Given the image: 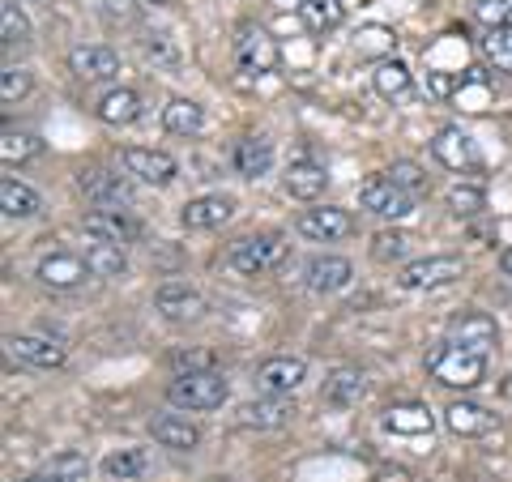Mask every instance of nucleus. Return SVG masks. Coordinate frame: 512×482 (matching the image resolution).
<instances>
[{"instance_id":"27","label":"nucleus","mask_w":512,"mask_h":482,"mask_svg":"<svg viewBox=\"0 0 512 482\" xmlns=\"http://www.w3.org/2000/svg\"><path fill=\"white\" fill-rule=\"evenodd\" d=\"M231 167L244 175V180H261V175H269V167H274V146H269L265 137H244V141H235Z\"/></svg>"},{"instance_id":"34","label":"nucleus","mask_w":512,"mask_h":482,"mask_svg":"<svg viewBox=\"0 0 512 482\" xmlns=\"http://www.w3.org/2000/svg\"><path fill=\"white\" fill-rule=\"evenodd\" d=\"M393 47H397V35L393 26H363L355 35V56L359 60H393Z\"/></svg>"},{"instance_id":"14","label":"nucleus","mask_w":512,"mask_h":482,"mask_svg":"<svg viewBox=\"0 0 512 482\" xmlns=\"http://www.w3.org/2000/svg\"><path fill=\"white\" fill-rule=\"evenodd\" d=\"M355 282V265L346 261V256H312L308 265H303V286L316 295H338L346 286Z\"/></svg>"},{"instance_id":"37","label":"nucleus","mask_w":512,"mask_h":482,"mask_svg":"<svg viewBox=\"0 0 512 482\" xmlns=\"http://www.w3.org/2000/svg\"><path fill=\"white\" fill-rule=\"evenodd\" d=\"M86 265H90L94 278H120V273L128 269V256L116 244H99V239H90L86 244Z\"/></svg>"},{"instance_id":"25","label":"nucleus","mask_w":512,"mask_h":482,"mask_svg":"<svg viewBox=\"0 0 512 482\" xmlns=\"http://www.w3.org/2000/svg\"><path fill=\"white\" fill-rule=\"evenodd\" d=\"M291 414H295V406L286 397H256L248 406H239V423L256 427V431H274V427L291 423Z\"/></svg>"},{"instance_id":"7","label":"nucleus","mask_w":512,"mask_h":482,"mask_svg":"<svg viewBox=\"0 0 512 482\" xmlns=\"http://www.w3.org/2000/svg\"><path fill=\"white\" fill-rule=\"evenodd\" d=\"M466 273V261L461 256H423V261H410L402 269V291H440V286L457 282Z\"/></svg>"},{"instance_id":"1","label":"nucleus","mask_w":512,"mask_h":482,"mask_svg":"<svg viewBox=\"0 0 512 482\" xmlns=\"http://www.w3.org/2000/svg\"><path fill=\"white\" fill-rule=\"evenodd\" d=\"M427 376L444 389H478L487 380V355H474L457 342H436L427 350Z\"/></svg>"},{"instance_id":"43","label":"nucleus","mask_w":512,"mask_h":482,"mask_svg":"<svg viewBox=\"0 0 512 482\" xmlns=\"http://www.w3.org/2000/svg\"><path fill=\"white\" fill-rule=\"evenodd\" d=\"M474 18L487 30H512V0H478Z\"/></svg>"},{"instance_id":"29","label":"nucleus","mask_w":512,"mask_h":482,"mask_svg":"<svg viewBox=\"0 0 512 482\" xmlns=\"http://www.w3.org/2000/svg\"><path fill=\"white\" fill-rule=\"evenodd\" d=\"M99 120L111 124V128H128V124H137L141 120V94L137 90H128V86H116V90H107L103 99H99Z\"/></svg>"},{"instance_id":"15","label":"nucleus","mask_w":512,"mask_h":482,"mask_svg":"<svg viewBox=\"0 0 512 482\" xmlns=\"http://www.w3.org/2000/svg\"><path fill=\"white\" fill-rule=\"evenodd\" d=\"M69 69L82 82H111V77H120V52L103 43H82L69 52Z\"/></svg>"},{"instance_id":"41","label":"nucleus","mask_w":512,"mask_h":482,"mask_svg":"<svg viewBox=\"0 0 512 482\" xmlns=\"http://www.w3.org/2000/svg\"><path fill=\"white\" fill-rule=\"evenodd\" d=\"M478 47H483V56L495 64V69L512 73V30H487Z\"/></svg>"},{"instance_id":"35","label":"nucleus","mask_w":512,"mask_h":482,"mask_svg":"<svg viewBox=\"0 0 512 482\" xmlns=\"http://www.w3.org/2000/svg\"><path fill=\"white\" fill-rule=\"evenodd\" d=\"M86 478H90V465L82 453H56L30 482H86Z\"/></svg>"},{"instance_id":"24","label":"nucleus","mask_w":512,"mask_h":482,"mask_svg":"<svg viewBox=\"0 0 512 482\" xmlns=\"http://www.w3.org/2000/svg\"><path fill=\"white\" fill-rule=\"evenodd\" d=\"M367 397V376L359 372V367H333L329 380H325V401L333 410H350L359 406V401Z\"/></svg>"},{"instance_id":"10","label":"nucleus","mask_w":512,"mask_h":482,"mask_svg":"<svg viewBox=\"0 0 512 482\" xmlns=\"http://www.w3.org/2000/svg\"><path fill=\"white\" fill-rule=\"evenodd\" d=\"M303 380H308V363L299 355H278V359H265L256 367V389H261V397H291Z\"/></svg>"},{"instance_id":"8","label":"nucleus","mask_w":512,"mask_h":482,"mask_svg":"<svg viewBox=\"0 0 512 482\" xmlns=\"http://www.w3.org/2000/svg\"><path fill=\"white\" fill-rule=\"evenodd\" d=\"M235 60L244 64L248 73H274L278 69V60H282V47L278 39L269 35L265 26H239V35H235Z\"/></svg>"},{"instance_id":"4","label":"nucleus","mask_w":512,"mask_h":482,"mask_svg":"<svg viewBox=\"0 0 512 482\" xmlns=\"http://www.w3.org/2000/svg\"><path fill=\"white\" fill-rule=\"evenodd\" d=\"M359 205L367 214H376L384 222H402L414 214V197L406 188H397L389 175H367V180L359 184Z\"/></svg>"},{"instance_id":"28","label":"nucleus","mask_w":512,"mask_h":482,"mask_svg":"<svg viewBox=\"0 0 512 482\" xmlns=\"http://www.w3.org/2000/svg\"><path fill=\"white\" fill-rule=\"evenodd\" d=\"M372 86H376L380 99H389V103H406L410 94H414V73H410L397 56H393V60H380L376 69H372Z\"/></svg>"},{"instance_id":"2","label":"nucleus","mask_w":512,"mask_h":482,"mask_svg":"<svg viewBox=\"0 0 512 482\" xmlns=\"http://www.w3.org/2000/svg\"><path fill=\"white\" fill-rule=\"evenodd\" d=\"M231 397V384L214 367H188L167 384V401L175 410H218Z\"/></svg>"},{"instance_id":"5","label":"nucleus","mask_w":512,"mask_h":482,"mask_svg":"<svg viewBox=\"0 0 512 482\" xmlns=\"http://www.w3.org/2000/svg\"><path fill=\"white\" fill-rule=\"evenodd\" d=\"M444 342H457V346L474 350V355H491V350L500 346V325H495V316L466 308V312H457L453 320H448Z\"/></svg>"},{"instance_id":"18","label":"nucleus","mask_w":512,"mask_h":482,"mask_svg":"<svg viewBox=\"0 0 512 482\" xmlns=\"http://www.w3.org/2000/svg\"><path fill=\"white\" fill-rule=\"evenodd\" d=\"M180 218H184L188 231H214L222 222L235 218V197H227V192H205V197H192L184 205Z\"/></svg>"},{"instance_id":"16","label":"nucleus","mask_w":512,"mask_h":482,"mask_svg":"<svg viewBox=\"0 0 512 482\" xmlns=\"http://www.w3.org/2000/svg\"><path fill=\"white\" fill-rule=\"evenodd\" d=\"M9 355L30 363V367H60L69 359V346H64L60 337H47V333H13Z\"/></svg>"},{"instance_id":"11","label":"nucleus","mask_w":512,"mask_h":482,"mask_svg":"<svg viewBox=\"0 0 512 482\" xmlns=\"http://www.w3.org/2000/svg\"><path fill=\"white\" fill-rule=\"evenodd\" d=\"M295 231L303 239H312V244H338V239H346L350 231H355V218H350L346 210H338V205H316V210H303Z\"/></svg>"},{"instance_id":"40","label":"nucleus","mask_w":512,"mask_h":482,"mask_svg":"<svg viewBox=\"0 0 512 482\" xmlns=\"http://www.w3.org/2000/svg\"><path fill=\"white\" fill-rule=\"evenodd\" d=\"M30 90H35V73L22 69V64H9V69L0 73V99L5 103H22Z\"/></svg>"},{"instance_id":"9","label":"nucleus","mask_w":512,"mask_h":482,"mask_svg":"<svg viewBox=\"0 0 512 482\" xmlns=\"http://www.w3.org/2000/svg\"><path fill=\"white\" fill-rule=\"evenodd\" d=\"M431 158H436L440 167H448V171H474V167H483V154H478L474 137L461 133L457 124H448V128H440V133L431 137Z\"/></svg>"},{"instance_id":"46","label":"nucleus","mask_w":512,"mask_h":482,"mask_svg":"<svg viewBox=\"0 0 512 482\" xmlns=\"http://www.w3.org/2000/svg\"><path fill=\"white\" fill-rule=\"evenodd\" d=\"M500 269H504L508 278H512V248H504V256H500Z\"/></svg>"},{"instance_id":"3","label":"nucleus","mask_w":512,"mask_h":482,"mask_svg":"<svg viewBox=\"0 0 512 482\" xmlns=\"http://www.w3.org/2000/svg\"><path fill=\"white\" fill-rule=\"evenodd\" d=\"M282 256H286V239L278 231H256L227 248V265L252 278V273H269L274 265H282Z\"/></svg>"},{"instance_id":"38","label":"nucleus","mask_w":512,"mask_h":482,"mask_svg":"<svg viewBox=\"0 0 512 482\" xmlns=\"http://www.w3.org/2000/svg\"><path fill=\"white\" fill-rule=\"evenodd\" d=\"M39 150H43V141L35 133H18V128L0 133V158H5V163H26V158H35Z\"/></svg>"},{"instance_id":"45","label":"nucleus","mask_w":512,"mask_h":482,"mask_svg":"<svg viewBox=\"0 0 512 482\" xmlns=\"http://www.w3.org/2000/svg\"><path fill=\"white\" fill-rule=\"evenodd\" d=\"M141 52H146L154 64H180V52H175L171 35H163V30H158V35H146V39H141Z\"/></svg>"},{"instance_id":"36","label":"nucleus","mask_w":512,"mask_h":482,"mask_svg":"<svg viewBox=\"0 0 512 482\" xmlns=\"http://www.w3.org/2000/svg\"><path fill=\"white\" fill-rule=\"evenodd\" d=\"M30 18H26V9L18 5V0H0V43L5 47H26L30 43Z\"/></svg>"},{"instance_id":"22","label":"nucleus","mask_w":512,"mask_h":482,"mask_svg":"<svg viewBox=\"0 0 512 482\" xmlns=\"http://www.w3.org/2000/svg\"><path fill=\"white\" fill-rule=\"evenodd\" d=\"M150 436L171 453H192L201 444V427L188 423L184 414H158V419H150Z\"/></svg>"},{"instance_id":"32","label":"nucleus","mask_w":512,"mask_h":482,"mask_svg":"<svg viewBox=\"0 0 512 482\" xmlns=\"http://www.w3.org/2000/svg\"><path fill=\"white\" fill-rule=\"evenodd\" d=\"M299 22L312 30V35H333L346 22V5L342 0H299Z\"/></svg>"},{"instance_id":"33","label":"nucleus","mask_w":512,"mask_h":482,"mask_svg":"<svg viewBox=\"0 0 512 482\" xmlns=\"http://www.w3.org/2000/svg\"><path fill=\"white\" fill-rule=\"evenodd\" d=\"M163 128L171 137H197L201 128H205V111L201 103H192V99H171L163 107Z\"/></svg>"},{"instance_id":"20","label":"nucleus","mask_w":512,"mask_h":482,"mask_svg":"<svg viewBox=\"0 0 512 482\" xmlns=\"http://www.w3.org/2000/svg\"><path fill=\"white\" fill-rule=\"evenodd\" d=\"M380 427L389 431V436H431V431H436V414L419 406V401H402V406L384 410Z\"/></svg>"},{"instance_id":"31","label":"nucleus","mask_w":512,"mask_h":482,"mask_svg":"<svg viewBox=\"0 0 512 482\" xmlns=\"http://www.w3.org/2000/svg\"><path fill=\"white\" fill-rule=\"evenodd\" d=\"M0 210H5V218H35L43 210V197L18 175H5L0 180Z\"/></svg>"},{"instance_id":"17","label":"nucleus","mask_w":512,"mask_h":482,"mask_svg":"<svg viewBox=\"0 0 512 482\" xmlns=\"http://www.w3.org/2000/svg\"><path fill=\"white\" fill-rule=\"evenodd\" d=\"M444 427L461 440H483L491 431H500V419H495L487 406H478V401H453V406L444 410Z\"/></svg>"},{"instance_id":"12","label":"nucleus","mask_w":512,"mask_h":482,"mask_svg":"<svg viewBox=\"0 0 512 482\" xmlns=\"http://www.w3.org/2000/svg\"><path fill=\"white\" fill-rule=\"evenodd\" d=\"M120 163H124L128 175H137L141 184H154V188H163V184H171L175 175H180V163H175L171 154H163V150H146V146H128V150H120Z\"/></svg>"},{"instance_id":"39","label":"nucleus","mask_w":512,"mask_h":482,"mask_svg":"<svg viewBox=\"0 0 512 482\" xmlns=\"http://www.w3.org/2000/svg\"><path fill=\"white\" fill-rule=\"evenodd\" d=\"M448 210H453V218H474L487 210V192L474 188V184H453L448 188Z\"/></svg>"},{"instance_id":"19","label":"nucleus","mask_w":512,"mask_h":482,"mask_svg":"<svg viewBox=\"0 0 512 482\" xmlns=\"http://www.w3.org/2000/svg\"><path fill=\"white\" fill-rule=\"evenodd\" d=\"M154 312L167 320H197L205 312V299L197 286H188V282H163L154 291Z\"/></svg>"},{"instance_id":"6","label":"nucleus","mask_w":512,"mask_h":482,"mask_svg":"<svg viewBox=\"0 0 512 482\" xmlns=\"http://www.w3.org/2000/svg\"><path fill=\"white\" fill-rule=\"evenodd\" d=\"M82 192H86V201L94 205V210H133V201H137V192L133 184H128V175H116V171H103V167H94L86 171L82 180Z\"/></svg>"},{"instance_id":"44","label":"nucleus","mask_w":512,"mask_h":482,"mask_svg":"<svg viewBox=\"0 0 512 482\" xmlns=\"http://www.w3.org/2000/svg\"><path fill=\"white\" fill-rule=\"evenodd\" d=\"M406 248H410V239L402 235V231H380L376 239H372V256L380 265H393V261H402L406 256Z\"/></svg>"},{"instance_id":"30","label":"nucleus","mask_w":512,"mask_h":482,"mask_svg":"<svg viewBox=\"0 0 512 482\" xmlns=\"http://www.w3.org/2000/svg\"><path fill=\"white\" fill-rule=\"evenodd\" d=\"M99 470H103L107 482H137V478L150 474V453H146V448H133V444H128V448H116V453H107Z\"/></svg>"},{"instance_id":"26","label":"nucleus","mask_w":512,"mask_h":482,"mask_svg":"<svg viewBox=\"0 0 512 482\" xmlns=\"http://www.w3.org/2000/svg\"><path fill=\"white\" fill-rule=\"evenodd\" d=\"M448 99H453L461 111H487L495 103V82L487 77V69H466L457 77V86Z\"/></svg>"},{"instance_id":"42","label":"nucleus","mask_w":512,"mask_h":482,"mask_svg":"<svg viewBox=\"0 0 512 482\" xmlns=\"http://www.w3.org/2000/svg\"><path fill=\"white\" fill-rule=\"evenodd\" d=\"M384 175H389V180H393L397 188H406L410 197H419V192L427 188V175H423V167H419V163H410V158H397V163H393L389 171H384Z\"/></svg>"},{"instance_id":"21","label":"nucleus","mask_w":512,"mask_h":482,"mask_svg":"<svg viewBox=\"0 0 512 482\" xmlns=\"http://www.w3.org/2000/svg\"><path fill=\"white\" fill-rule=\"evenodd\" d=\"M82 227H86L90 239H99V244H116V248H124V244H133L137 239V222L128 218L124 210H94Z\"/></svg>"},{"instance_id":"13","label":"nucleus","mask_w":512,"mask_h":482,"mask_svg":"<svg viewBox=\"0 0 512 482\" xmlns=\"http://www.w3.org/2000/svg\"><path fill=\"white\" fill-rule=\"evenodd\" d=\"M35 278L43 286H52V291H73V286H82L90 278V265H86V256H77V252H47V256H39Z\"/></svg>"},{"instance_id":"47","label":"nucleus","mask_w":512,"mask_h":482,"mask_svg":"<svg viewBox=\"0 0 512 482\" xmlns=\"http://www.w3.org/2000/svg\"><path fill=\"white\" fill-rule=\"evenodd\" d=\"M500 393H504V397H508V401H512V372H508V380H504V384H500Z\"/></svg>"},{"instance_id":"23","label":"nucleus","mask_w":512,"mask_h":482,"mask_svg":"<svg viewBox=\"0 0 512 482\" xmlns=\"http://www.w3.org/2000/svg\"><path fill=\"white\" fill-rule=\"evenodd\" d=\"M286 192L299 201H316V197H325V188H329V171L312 163V158H295L291 167H286Z\"/></svg>"}]
</instances>
